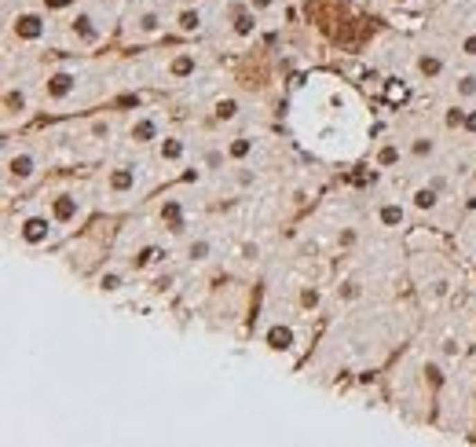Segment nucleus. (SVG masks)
I'll use <instances>...</instances> for the list:
<instances>
[{
    "label": "nucleus",
    "instance_id": "f257e3e1",
    "mask_svg": "<svg viewBox=\"0 0 476 447\" xmlns=\"http://www.w3.org/2000/svg\"><path fill=\"white\" fill-rule=\"evenodd\" d=\"M70 33H73L81 44H96L99 37H103V26H99L96 11H77L73 22H70Z\"/></svg>",
    "mask_w": 476,
    "mask_h": 447
},
{
    "label": "nucleus",
    "instance_id": "f03ea898",
    "mask_svg": "<svg viewBox=\"0 0 476 447\" xmlns=\"http://www.w3.org/2000/svg\"><path fill=\"white\" fill-rule=\"evenodd\" d=\"M19 235H22V242H30V246H41L51 235V216H26L19 224Z\"/></svg>",
    "mask_w": 476,
    "mask_h": 447
},
{
    "label": "nucleus",
    "instance_id": "7ed1b4c3",
    "mask_svg": "<svg viewBox=\"0 0 476 447\" xmlns=\"http://www.w3.org/2000/svg\"><path fill=\"white\" fill-rule=\"evenodd\" d=\"M44 92H48V99H67L70 92H77V73H70V70H55V73L48 78Z\"/></svg>",
    "mask_w": 476,
    "mask_h": 447
},
{
    "label": "nucleus",
    "instance_id": "20e7f679",
    "mask_svg": "<svg viewBox=\"0 0 476 447\" xmlns=\"http://www.w3.org/2000/svg\"><path fill=\"white\" fill-rule=\"evenodd\" d=\"M15 33H19V41H41V37L48 33V22H44V15H19L15 19Z\"/></svg>",
    "mask_w": 476,
    "mask_h": 447
},
{
    "label": "nucleus",
    "instance_id": "39448f33",
    "mask_svg": "<svg viewBox=\"0 0 476 447\" xmlns=\"http://www.w3.org/2000/svg\"><path fill=\"white\" fill-rule=\"evenodd\" d=\"M33 173H37V158H33V155H26V150H19V155H11V158H8V176H11V180L26 184Z\"/></svg>",
    "mask_w": 476,
    "mask_h": 447
},
{
    "label": "nucleus",
    "instance_id": "423d86ee",
    "mask_svg": "<svg viewBox=\"0 0 476 447\" xmlns=\"http://www.w3.org/2000/svg\"><path fill=\"white\" fill-rule=\"evenodd\" d=\"M132 33H136V37L161 33V15H158V11H139V15L132 19Z\"/></svg>",
    "mask_w": 476,
    "mask_h": 447
},
{
    "label": "nucleus",
    "instance_id": "0eeeda50",
    "mask_svg": "<svg viewBox=\"0 0 476 447\" xmlns=\"http://www.w3.org/2000/svg\"><path fill=\"white\" fill-rule=\"evenodd\" d=\"M110 187L118 191V195L132 191V187H136V169H132V165H118V169L110 173Z\"/></svg>",
    "mask_w": 476,
    "mask_h": 447
},
{
    "label": "nucleus",
    "instance_id": "6e6552de",
    "mask_svg": "<svg viewBox=\"0 0 476 447\" xmlns=\"http://www.w3.org/2000/svg\"><path fill=\"white\" fill-rule=\"evenodd\" d=\"M51 213H55V220L67 224V220H73V216L81 213V206H77V198H73V195H59L55 202H51Z\"/></svg>",
    "mask_w": 476,
    "mask_h": 447
},
{
    "label": "nucleus",
    "instance_id": "1a4fd4ad",
    "mask_svg": "<svg viewBox=\"0 0 476 447\" xmlns=\"http://www.w3.org/2000/svg\"><path fill=\"white\" fill-rule=\"evenodd\" d=\"M132 139H136V143H150V139H158V121H154L150 114H147V118H139L132 125Z\"/></svg>",
    "mask_w": 476,
    "mask_h": 447
},
{
    "label": "nucleus",
    "instance_id": "9d476101",
    "mask_svg": "<svg viewBox=\"0 0 476 447\" xmlns=\"http://www.w3.org/2000/svg\"><path fill=\"white\" fill-rule=\"evenodd\" d=\"M418 73H421V78H440V73H443V59L440 55H432V52H425V55H418Z\"/></svg>",
    "mask_w": 476,
    "mask_h": 447
},
{
    "label": "nucleus",
    "instance_id": "9b49d317",
    "mask_svg": "<svg viewBox=\"0 0 476 447\" xmlns=\"http://www.w3.org/2000/svg\"><path fill=\"white\" fill-rule=\"evenodd\" d=\"M267 344H272V349L275 352H282V349H290V344H293V326H272V330H267Z\"/></svg>",
    "mask_w": 476,
    "mask_h": 447
},
{
    "label": "nucleus",
    "instance_id": "f8f14e48",
    "mask_svg": "<svg viewBox=\"0 0 476 447\" xmlns=\"http://www.w3.org/2000/svg\"><path fill=\"white\" fill-rule=\"evenodd\" d=\"M4 110H8V118H15V114L22 118V114H26V92H22V88H19V92H15V88H8V96H4Z\"/></svg>",
    "mask_w": 476,
    "mask_h": 447
},
{
    "label": "nucleus",
    "instance_id": "ddd939ff",
    "mask_svg": "<svg viewBox=\"0 0 476 447\" xmlns=\"http://www.w3.org/2000/svg\"><path fill=\"white\" fill-rule=\"evenodd\" d=\"M436 202H440V191H436L432 184L414 191V206H418V209H436Z\"/></svg>",
    "mask_w": 476,
    "mask_h": 447
},
{
    "label": "nucleus",
    "instance_id": "4468645a",
    "mask_svg": "<svg viewBox=\"0 0 476 447\" xmlns=\"http://www.w3.org/2000/svg\"><path fill=\"white\" fill-rule=\"evenodd\" d=\"M378 216H381V224H385V227H400L407 213H403V206H396V202H389V206H381V213H378Z\"/></svg>",
    "mask_w": 476,
    "mask_h": 447
},
{
    "label": "nucleus",
    "instance_id": "2eb2a0df",
    "mask_svg": "<svg viewBox=\"0 0 476 447\" xmlns=\"http://www.w3.org/2000/svg\"><path fill=\"white\" fill-rule=\"evenodd\" d=\"M256 30V11L249 8V11H238L235 15V33L238 37H246V33H253Z\"/></svg>",
    "mask_w": 476,
    "mask_h": 447
},
{
    "label": "nucleus",
    "instance_id": "dca6fc26",
    "mask_svg": "<svg viewBox=\"0 0 476 447\" xmlns=\"http://www.w3.org/2000/svg\"><path fill=\"white\" fill-rule=\"evenodd\" d=\"M161 158H165V161H176V158H184V139H176V136L161 139Z\"/></svg>",
    "mask_w": 476,
    "mask_h": 447
},
{
    "label": "nucleus",
    "instance_id": "f3484780",
    "mask_svg": "<svg viewBox=\"0 0 476 447\" xmlns=\"http://www.w3.org/2000/svg\"><path fill=\"white\" fill-rule=\"evenodd\" d=\"M179 30H184V33H198L202 30V15H198V11H179Z\"/></svg>",
    "mask_w": 476,
    "mask_h": 447
},
{
    "label": "nucleus",
    "instance_id": "a211bd4d",
    "mask_svg": "<svg viewBox=\"0 0 476 447\" xmlns=\"http://www.w3.org/2000/svg\"><path fill=\"white\" fill-rule=\"evenodd\" d=\"M209 253H213V242H209V238H195V242L187 246V257H191V261H205Z\"/></svg>",
    "mask_w": 476,
    "mask_h": 447
},
{
    "label": "nucleus",
    "instance_id": "6ab92c4d",
    "mask_svg": "<svg viewBox=\"0 0 476 447\" xmlns=\"http://www.w3.org/2000/svg\"><path fill=\"white\" fill-rule=\"evenodd\" d=\"M455 92H458L461 99H473V96H476V73H461V78L455 81Z\"/></svg>",
    "mask_w": 476,
    "mask_h": 447
},
{
    "label": "nucleus",
    "instance_id": "aec40b11",
    "mask_svg": "<svg viewBox=\"0 0 476 447\" xmlns=\"http://www.w3.org/2000/svg\"><path fill=\"white\" fill-rule=\"evenodd\" d=\"M216 118H220V121L238 118V99H220V103H216Z\"/></svg>",
    "mask_w": 476,
    "mask_h": 447
},
{
    "label": "nucleus",
    "instance_id": "412c9836",
    "mask_svg": "<svg viewBox=\"0 0 476 447\" xmlns=\"http://www.w3.org/2000/svg\"><path fill=\"white\" fill-rule=\"evenodd\" d=\"M249 150H253V139H249V136H238L235 143L227 147V155H231V158H246Z\"/></svg>",
    "mask_w": 476,
    "mask_h": 447
},
{
    "label": "nucleus",
    "instance_id": "4be33fe9",
    "mask_svg": "<svg viewBox=\"0 0 476 447\" xmlns=\"http://www.w3.org/2000/svg\"><path fill=\"white\" fill-rule=\"evenodd\" d=\"M191 70H195V55H179V59H173V78H187Z\"/></svg>",
    "mask_w": 476,
    "mask_h": 447
},
{
    "label": "nucleus",
    "instance_id": "5701e85b",
    "mask_svg": "<svg viewBox=\"0 0 476 447\" xmlns=\"http://www.w3.org/2000/svg\"><path fill=\"white\" fill-rule=\"evenodd\" d=\"M410 150H414L418 158H425V155H432V150H436V143H432L429 136H418V139H414V147H410Z\"/></svg>",
    "mask_w": 476,
    "mask_h": 447
},
{
    "label": "nucleus",
    "instance_id": "b1692460",
    "mask_svg": "<svg viewBox=\"0 0 476 447\" xmlns=\"http://www.w3.org/2000/svg\"><path fill=\"white\" fill-rule=\"evenodd\" d=\"M461 125H466V110L451 107V110H447V129H461Z\"/></svg>",
    "mask_w": 476,
    "mask_h": 447
},
{
    "label": "nucleus",
    "instance_id": "393cba45",
    "mask_svg": "<svg viewBox=\"0 0 476 447\" xmlns=\"http://www.w3.org/2000/svg\"><path fill=\"white\" fill-rule=\"evenodd\" d=\"M458 52H461V55H469V59H476V33H466V37H461Z\"/></svg>",
    "mask_w": 476,
    "mask_h": 447
},
{
    "label": "nucleus",
    "instance_id": "a878e982",
    "mask_svg": "<svg viewBox=\"0 0 476 447\" xmlns=\"http://www.w3.org/2000/svg\"><path fill=\"white\" fill-rule=\"evenodd\" d=\"M224 165V150H205V169H220Z\"/></svg>",
    "mask_w": 476,
    "mask_h": 447
},
{
    "label": "nucleus",
    "instance_id": "bb28decb",
    "mask_svg": "<svg viewBox=\"0 0 476 447\" xmlns=\"http://www.w3.org/2000/svg\"><path fill=\"white\" fill-rule=\"evenodd\" d=\"M381 165H392V161H400V147H385L381 155H378Z\"/></svg>",
    "mask_w": 476,
    "mask_h": 447
},
{
    "label": "nucleus",
    "instance_id": "cd10ccee",
    "mask_svg": "<svg viewBox=\"0 0 476 447\" xmlns=\"http://www.w3.org/2000/svg\"><path fill=\"white\" fill-rule=\"evenodd\" d=\"M301 304H304V308H315V304H319V290H304L301 293Z\"/></svg>",
    "mask_w": 476,
    "mask_h": 447
},
{
    "label": "nucleus",
    "instance_id": "c85d7f7f",
    "mask_svg": "<svg viewBox=\"0 0 476 447\" xmlns=\"http://www.w3.org/2000/svg\"><path fill=\"white\" fill-rule=\"evenodd\" d=\"M238 184H242V187H253V184H256V173H253V169H238Z\"/></svg>",
    "mask_w": 476,
    "mask_h": 447
},
{
    "label": "nucleus",
    "instance_id": "c756f323",
    "mask_svg": "<svg viewBox=\"0 0 476 447\" xmlns=\"http://www.w3.org/2000/svg\"><path fill=\"white\" fill-rule=\"evenodd\" d=\"M121 286V275H103V290H118Z\"/></svg>",
    "mask_w": 476,
    "mask_h": 447
},
{
    "label": "nucleus",
    "instance_id": "7c9ffc66",
    "mask_svg": "<svg viewBox=\"0 0 476 447\" xmlns=\"http://www.w3.org/2000/svg\"><path fill=\"white\" fill-rule=\"evenodd\" d=\"M461 129L476 136V110H466V125H461Z\"/></svg>",
    "mask_w": 476,
    "mask_h": 447
},
{
    "label": "nucleus",
    "instance_id": "2f4dec72",
    "mask_svg": "<svg viewBox=\"0 0 476 447\" xmlns=\"http://www.w3.org/2000/svg\"><path fill=\"white\" fill-rule=\"evenodd\" d=\"M92 132L103 139V136H110V125H107V121H96V125H92Z\"/></svg>",
    "mask_w": 476,
    "mask_h": 447
},
{
    "label": "nucleus",
    "instance_id": "473e14b6",
    "mask_svg": "<svg viewBox=\"0 0 476 447\" xmlns=\"http://www.w3.org/2000/svg\"><path fill=\"white\" fill-rule=\"evenodd\" d=\"M272 4H275V0H249V8H253V11H267Z\"/></svg>",
    "mask_w": 476,
    "mask_h": 447
},
{
    "label": "nucleus",
    "instance_id": "72a5a7b5",
    "mask_svg": "<svg viewBox=\"0 0 476 447\" xmlns=\"http://www.w3.org/2000/svg\"><path fill=\"white\" fill-rule=\"evenodd\" d=\"M396 4H410V0H396Z\"/></svg>",
    "mask_w": 476,
    "mask_h": 447
},
{
    "label": "nucleus",
    "instance_id": "f704fd0d",
    "mask_svg": "<svg viewBox=\"0 0 476 447\" xmlns=\"http://www.w3.org/2000/svg\"><path fill=\"white\" fill-rule=\"evenodd\" d=\"M473 180H476V173H473Z\"/></svg>",
    "mask_w": 476,
    "mask_h": 447
}]
</instances>
